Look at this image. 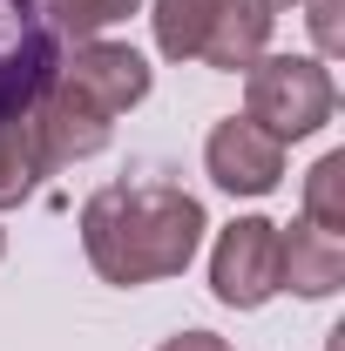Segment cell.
I'll list each match as a JSON object with an SVG mask.
<instances>
[{
    "instance_id": "1",
    "label": "cell",
    "mask_w": 345,
    "mask_h": 351,
    "mask_svg": "<svg viewBox=\"0 0 345 351\" xmlns=\"http://www.w3.org/2000/svg\"><path fill=\"white\" fill-rule=\"evenodd\" d=\"M197 243H203V203L183 182H163V176L109 182V189L88 196V210H82L88 263L109 284H122V291L190 270Z\"/></svg>"
},
{
    "instance_id": "2",
    "label": "cell",
    "mask_w": 345,
    "mask_h": 351,
    "mask_svg": "<svg viewBox=\"0 0 345 351\" xmlns=\"http://www.w3.org/2000/svg\"><path fill=\"white\" fill-rule=\"evenodd\" d=\"M156 47L170 61H203V68H251L271 41V14L258 0H156Z\"/></svg>"
},
{
    "instance_id": "3",
    "label": "cell",
    "mask_w": 345,
    "mask_h": 351,
    "mask_svg": "<svg viewBox=\"0 0 345 351\" xmlns=\"http://www.w3.org/2000/svg\"><path fill=\"white\" fill-rule=\"evenodd\" d=\"M244 75H251L244 82V115L278 142L318 135L339 108V88L325 75V61H311V54H258Z\"/></svg>"
},
{
    "instance_id": "4",
    "label": "cell",
    "mask_w": 345,
    "mask_h": 351,
    "mask_svg": "<svg viewBox=\"0 0 345 351\" xmlns=\"http://www.w3.org/2000/svg\"><path fill=\"white\" fill-rule=\"evenodd\" d=\"M61 75V34L41 21L34 0H0V129L34 115Z\"/></svg>"
},
{
    "instance_id": "5",
    "label": "cell",
    "mask_w": 345,
    "mask_h": 351,
    "mask_svg": "<svg viewBox=\"0 0 345 351\" xmlns=\"http://www.w3.org/2000/svg\"><path fill=\"white\" fill-rule=\"evenodd\" d=\"M210 291H216V304H230V311H258V304H271V298L285 291V270H278V223L237 217L223 237H216Z\"/></svg>"
},
{
    "instance_id": "6",
    "label": "cell",
    "mask_w": 345,
    "mask_h": 351,
    "mask_svg": "<svg viewBox=\"0 0 345 351\" xmlns=\"http://www.w3.org/2000/svg\"><path fill=\"white\" fill-rule=\"evenodd\" d=\"M203 162H210V182H216V189H230V196H271L278 176H285V142L264 135L251 115H230V122H216V129H210Z\"/></svg>"
},
{
    "instance_id": "7",
    "label": "cell",
    "mask_w": 345,
    "mask_h": 351,
    "mask_svg": "<svg viewBox=\"0 0 345 351\" xmlns=\"http://www.w3.org/2000/svg\"><path fill=\"white\" fill-rule=\"evenodd\" d=\"M54 82H68L82 101H95L115 122L122 108H135L149 95V61L122 41H75V54H61V75Z\"/></svg>"
},
{
    "instance_id": "8",
    "label": "cell",
    "mask_w": 345,
    "mask_h": 351,
    "mask_svg": "<svg viewBox=\"0 0 345 351\" xmlns=\"http://www.w3.org/2000/svg\"><path fill=\"white\" fill-rule=\"evenodd\" d=\"M34 142H41L47 169L82 162V156H95V149H109V115H102L95 101H82L68 82H54L41 101H34Z\"/></svg>"
},
{
    "instance_id": "9",
    "label": "cell",
    "mask_w": 345,
    "mask_h": 351,
    "mask_svg": "<svg viewBox=\"0 0 345 351\" xmlns=\"http://www.w3.org/2000/svg\"><path fill=\"white\" fill-rule=\"evenodd\" d=\"M278 270H285V291L332 298L345 284V237L318 230V223H291V230H278Z\"/></svg>"
},
{
    "instance_id": "10",
    "label": "cell",
    "mask_w": 345,
    "mask_h": 351,
    "mask_svg": "<svg viewBox=\"0 0 345 351\" xmlns=\"http://www.w3.org/2000/svg\"><path fill=\"white\" fill-rule=\"evenodd\" d=\"M41 176H54V169H47L41 142H34V115H21V122L0 129V210L27 203L41 189Z\"/></svg>"
},
{
    "instance_id": "11",
    "label": "cell",
    "mask_w": 345,
    "mask_h": 351,
    "mask_svg": "<svg viewBox=\"0 0 345 351\" xmlns=\"http://www.w3.org/2000/svg\"><path fill=\"white\" fill-rule=\"evenodd\" d=\"M142 0H41V21L61 34V41H95L102 27L129 21Z\"/></svg>"
},
{
    "instance_id": "12",
    "label": "cell",
    "mask_w": 345,
    "mask_h": 351,
    "mask_svg": "<svg viewBox=\"0 0 345 351\" xmlns=\"http://www.w3.org/2000/svg\"><path fill=\"white\" fill-rule=\"evenodd\" d=\"M304 223H318L332 237L345 230V149L311 162V176H304Z\"/></svg>"
},
{
    "instance_id": "13",
    "label": "cell",
    "mask_w": 345,
    "mask_h": 351,
    "mask_svg": "<svg viewBox=\"0 0 345 351\" xmlns=\"http://www.w3.org/2000/svg\"><path fill=\"white\" fill-rule=\"evenodd\" d=\"M345 0H311V34H318V54H339L345 47Z\"/></svg>"
},
{
    "instance_id": "14",
    "label": "cell",
    "mask_w": 345,
    "mask_h": 351,
    "mask_svg": "<svg viewBox=\"0 0 345 351\" xmlns=\"http://www.w3.org/2000/svg\"><path fill=\"white\" fill-rule=\"evenodd\" d=\"M163 351H230V345H223L216 331H176V338H170Z\"/></svg>"
},
{
    "instance_id": "15",
    "label": "cell",
    "mask_w": 345,
    "mask_h": 351,
    "mask_svg": "<svg viewBox=\"0 0 345 351\" xmlns=\"http://www.w3.org/2000/svg\"><path fill=\"white\" fill-rule=\"evenodd\" d=\"M264 14H291V7H304V0H258Z\"/></svg>"
},
{
    "instance_id": "16",
    "label": "cell",
    "mask_w": 345,
    "mask_h": 351,
    "mask_svg": "<svg viewBox=\"0 0 345 351\" xmlns=\"http://www.w3.org/2000/svg\"><path fill=\"white\" fill-rule=\"evenodd\" d=\"M0 250H7V230H0Z\"/></svg>"
}]
</instances>
